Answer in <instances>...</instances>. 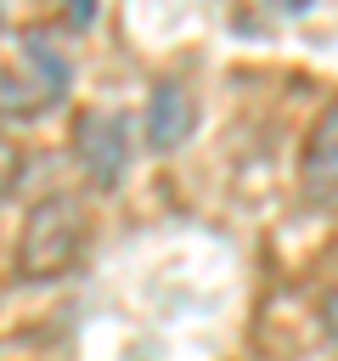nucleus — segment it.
<instances>
[{
	"label": "nucleus",
	"mask_w": 338,
	"mask_h": 361,
	"mask_svg": "<svg viewBox=\"0 0 338 361\" xmlns=\"http://www.w3.org/2000/svg\"><path fill=\"white\" fill-rule=\"evenodd\" d=\"M84 237H90V226H84V209H79L73 197L51 192V197H39V203L23 214V231H17L11 271H17L23 282H56V276H68V271L79 265V254H84Z\"/></svg>",
	"instance_id": "1"
},
{
	"label": "nucleus",
	"mask_w": 338,
	"mask_h": 361,
	"mask_svg": "<svg viewBox=\"0 0 338 361\" xmlns=\"http://www.w3.org/2000/svg\"><path fill=\"white\" fill-rule=\"evenodd\" d=\"M17 51H23V68H34V79L6 73V79H0V90H6V118H11V124H28V118H39L45 107H56V102L68 96L73 68H68V56L51 45V34H45V28L17 34Z\"/></svg>",
	"instance_id": "2"
},
{
	"label": "nucleus",
	"mask_w": 338,
	"mask_h": 361,
	"mask_svg": "<svg viewBox=\"0 0 338 361\" xmlns=\"http://www.w3.org/2000/svg\"><path fill=\"white\" fill-rule=\"evenodd\" d=\"M73 158L84 164V175L96 186H118L124 180V164H130V130H124V118L118 113H101V107L79 113L73 118Z\"/></svg>",
	"instance_id": "3"
},
{
	"label": "nucleus",
	"mask_w": 338,
	"mask_h": 361,
	"mask_svg": "<svg viewBox=\"0 0 338 361\" xmlns=\"http://www.w3.org/2000/svg\"><path fill=\"white\" fill-rule=\"evenodd\" d=\"M299 186L315 209L338 214V102H327L304 135V152H299Z\"/></svg>",
	"instance_id": "4"
},
{
	"label": "nucleus",
	"mask_w": 338,
	"mask_h": 361,
	"mask_svg": "<svg viewBox=\"0 0 338 361\" xmlns=\"http://www.w3.org/2000/svg\"><path fill=\"white\" fill-rule=\"evenodd\" d=\"M192 124H197L192 96H186L175 79H158L152 96H146V141H152L158 152H175V147L192 135Z\"/></svg>",
	"instance_id": "5"
},
{
	"label": "nucleus",
	"mask_w": 338,
	"mask_h": 361,
	"mask_svg": "<svg viewBox=\"0 0 338 361\" xmlns=\"http://www.w3.org/2000/svg\"><path fill=\"white\" fill-rule=\"evenodd\" d=\"M321 327H327V338L338 344V288H332V293L321 299Z\"/></svg>",
	"instance_id": "6"
}]
</instances>
